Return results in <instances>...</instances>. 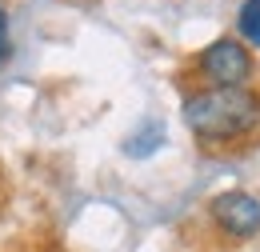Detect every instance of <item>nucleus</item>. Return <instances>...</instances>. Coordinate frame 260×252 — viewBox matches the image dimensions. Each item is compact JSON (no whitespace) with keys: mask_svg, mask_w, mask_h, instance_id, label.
Returning a JSON list of instances; mask_svg holds the SVG:
<instances>
[{"mask_svg":"<svg viewBox=\"0 0 260 252\" xmlns=\"http://www.w3.org/2000/svg\"><path fill=\"white\" fill-rule=\"evenodd\" d=\"M192 68L200 72L204 88H252L256 56L240 36H216L196 52Z\"/></svg>","mask_w":260,"mask_h":252,"instance_id":"nucleus-2","label":"nucleus"},{"mask_svg":"<svg viewBox=\"0 0 260 252\" xmlns=\"http://www.w3.org/2000/svg\"><path fill=\"white\" fill-rule=\"evenodd\" d=\"M164 140H168V136H164V124L160 120H148V124H140V132H132L128 140H124V156L144 160V156H152Z\"/></svg>","mask_w":260,"mask_h":252,"instance_id":"nucleus-4","label":"nucleus"},{"mask_svg":"<svg viewBox=\"0 0 260 252\" xmlns=\"http://www.w3.org/2000/svg\"><path fill=\"white\" fill-rule=\"evenodd\" d=\"M180 116L200 144H232L260 128L256 88H196L180 100Z\"/></svg>","mask_w":260,"mask_h":252,"instance_id":"nucleus-1","label":"nucleus"},{"mask_svg":"<svg viewBox=\"0 0 260 252\" xmlns=\"http://www.w3.org/2000/svg\"><path fill=\"white\" fill-rule=\"evenodd\" d=\"M236 32L244 44L260 48V0H244L240 12H236Z\"/></svg>","mask_w":260,"mask_h":252,"instance_id":"nucleus-5","label":"nucleus"},{"mask_svg":"<svg viewBox=\"0 0 260 252\" xmlns=\"http://www.w3.org/2000/svg\"><path fill=\"white\" fill-rule=\"evenodd\" d=\"M12 56V36H8V12H4V4H0V64Z\"/></svg>","mask_w":260,"mask_h":252,"instance_id":"nucleus-6","label":"nucleus"},{"mask_svg":"<svg viewBox=\"0 0 260 252\" xmlns=\"http://www.w3.org/2000/svg\"><path fill=\"white\" fill-rule=\"evenodd\" d=\"M208 216H212V224L224 232L228 240H252L260 232V200L244 188L216 192L208 200Z\"/></svg>","mask_w":260,"mask_h":252,"instance_id":"nucleus-3","label":"nucleus"}]
</instances>
